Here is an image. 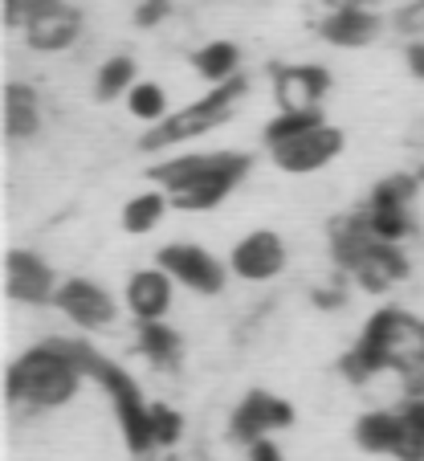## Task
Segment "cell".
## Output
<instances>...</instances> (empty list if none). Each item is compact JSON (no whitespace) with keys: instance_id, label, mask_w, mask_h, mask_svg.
Segmentation results:
<instances>
[{"instance_id":"cell-1","label":"cell","mask_w":424,"mask_h":461,"mask_svg":"<svg viewBox=\"0 0 424 461\" xmlns=\"http://www.w3.org/2000/svg\"><path fill=\"white\" fill-rule=\"evenodd\" d=\"M249 172V156L241 151H208V156H176L151 167V180L164 188V196L176 209L204 212L217 209L229 192L245 180Z\"/></svg>"},{"instance_id":"cell-2","label":"cell","mask_w":424,"mask_h":461,"mask_svg":"<svg viewBox=\"0 0 424 461\" xmlns=\"http://www.w3.org/2000/svg\"><path fill=\"white\" fill-rule=\"evenodd\" d=\"M82 375L86 372L78 367V359L61 348V339H50L41 348L25 351L9 367V401L29 404V409H58V404L74 401Z\"/></svg>"},{"instance_id":"cell-3","label":"cell","mask_w":424,"mask_h":461,"mask_svg":"<svg viewBox=\"0 0 424 461\" xmlns=\"http://www.w3.org/2000/svg\"><path fill=\"white\" fill-rule=\"evenodd\" d=\"M241 95H245V78H233V82H225V86L208 90V95L200 98V103H192L188 111L167 114L159 127H151L148 135H143V151L176 148V143H188V140H196V135H204V131L221 127Z\"/></svg>"},{"instance_id":"cell-4","label":"cell","mask_w":424,"mask_h":461,"mask_svg":"<svg viewBox=\"0 0 424 461\" xmlns=\"http://www.w3.org/2000/svg\"><path fill=\"white\" fill-rule=\"evenodd\" d=\"M159 270L172 282L188 286L192 294H221L225 290V266L200 245H184V241L164 245L159 249Z\"/></svg>"},{"instance_id":"cell-5","label":"cell","mask_w":424,"mask_h":461,"mask_svg":"<svg viewBox=\"0 0 424 461\" xmlns=\"http://www.w3.org/2000/svg\"><path fill=\"white\" fill-rule=\"evenodd\" d=\"M338 151H343V131L330 127V122H322V127H314V131H306V135H298V140L274 148V164L282 167V172L306 176V172L327 167Z\"/></svg>"},{"instance_id":"cell-6","label":"cell","mask_w":424,"mask_h":461,"mask_svg":"<svg viewBox=\"0 0 424 461\" xmlns=\"http://www.w3.org/2000/svg\"><path fill=\"white\" fill-rule=\"evenodd\" d=\"M78 33H82V13L61 5V0H41L25 21V41L45 53L69 50L78 41Z\"/></svg>"},{"instance_id":"cell-7","label":"cell","mask_w":424,"mask_h":461,"mask_svg":"<svg viewBox=\"0 0 424 461\" xmlns=\"http://www.w3.org/2000/svg\"><path fill=\"white\" fill-rule=\"evenodd\" d=\"M53 306L61 314H69V322L86 327V331H98V327L114 322V298L90 278H66L58 286V294H53Z\"/></svg>"},{"instance_id":"cell-8","label":"cell","mask_w":424,"mask_h":461,"mask_svg":"<svg viewBox=\"0 0 424 461\" xmlns=\"http://www.w3.org/2000/svg\"><path fill=\"white\" fill-rule=\"evenodd\" d=\"M229 266H233V274L245 278V282H269V278H277V274L286 270V245H282L277 233L257 229V233L241 237V241L233 245Z\"/></svg>"},{"instance_id":"cell-9","label":"cell","mask_w":424,"mask_h":461,"mask_svg":"<svg viewBox=\"0 0 424 461\" xmlns=\"http://www.w3.org/2000/svg\"><path fill=\"white\" fill-rule=\"evenodd\" d=\"M277 106L294 114H322V98L330 90V74L319 66H282L274 74Z\"/></svg>"},{"instance_id":"cell-10","label":"cell","mask_w":424,"mask_h":461,"mask_svg":"<svg viewBox=\"0 0 424 461\" xmlns=\"http://www.w3.org/2000/svg\"><path fill=\"white\" fill-rule=\"evenodd\" d=\"M290 420H294V412H290L286 401H277V396H269V392H249L241 404H237L233 412V437L245 445H257L266 441L274 429H286Z\"/></svg>"},{"instance_id":"cell-11","label":"cell","mask_w":424,"mask_h":461,"mask_svg":"<svg viewBox=\"0 0 424 461\" xmlns=\"http://www.w3.org/2000/svg\"><path fill=\"white\" fill-rule=\"evenodd\" d=\"M5 278H9V298L17 303H53L61 282H53V270L45 266L37 253L25 249H13L9 253V266H5Z\"/></svg>"},{"instance_id":"cell-12","label":"cell","mask_w":424,"mask_h":461,"mask_svg":"<svg viewBox=\"0 0 424 461\" xmlns=\"http://www.w3.org/2000/svg\"><path fill=\"white\" fill-rule=\"evenodd\" d=\"M172 294H176V286L159 266L156 270L131 274V282H127V306L139 319V327L143 322H164V314L172 311Z\"/></svg>"},{"instance_id":"cell-13","label":"cell","mask_w":424,"mask_h":461,"mask_svg":"<svg viewBox=\"0 0 424 461\" xmlns=\"http://www.w3.org/2000/svg\"><path fill=\"white\" fill-rule=\"evenodd\" d=\"M319 33L327 37L330 45L356 50V45H367L375 33H380V21H375L372 9H359V5H335V9L322 17Z\"/></svg>"},{"instance_id":"cell-14","label":"cell","mask_w":424,"mask_h":461,"mask_svg":"<svg viewBox=\"0 0 424 461\" xmlns=\"http://www.w3.org/2000/svg\"><path fill=\"white\" fill-rule=\"evenodd\" d=\"M408 274V261L404 253H400V245H367V253L359 258V266L351 270V278L364 282V290H372V294H380V290L396 286L400 278Z\"/></svg>"},{"instance_id":"cell-15","label":"cell","mask_w":424,"mask_h":461,"mask_svg":"<svg viewBox=\"0 0 424 461\" xmlns=\"http://www.w3.org/2000/svg\"><path fill=\"white\" fill-rule=\"evenodd\" d=\"M37 127H41V103L29 86L13 82L5 90V131H9V140H29V135H37Z\"/></svg>"},{"instance_id":"cell-16","label":"cell","mask_w":424,"mask_h":461,"mask_svg":"<svg viewBox=\"0 0 424 461\" xmlns=\"http://www.w3.org/2000/svg\"><path fill=\"white\" fill-rule=\"evenodd\" d=\"M192 66H196V74L204 82H212V86H225V82L241 78V50H237L233 41H208L196 50V58H192Z\"/></svg>"},{"instance_id":"cell-17","label":"cell","mask_w":424,"mask_h":461,"mask_svg":"<svg viewBox=\"0 0 424 461\" xmlns=\"http://www.w3.org/2000/svg\"><path fill=\"white\" fill-rule=\"evenodd\" d=\"M356 441L364 445L367 453H392L396 457L400 449V417L396 412H367L356 425Z\"/></svg>"},{"instance_id":"cell-18","label":"cell","mask_w":424,"mask_h":461,"mask_svg":"<svg viewBox=\"0 0 424 461\" xmlns=\"http://www.w3.org/2000/svg\"><path fill=\"white\" fill-rule=\"evenodd\" d=\"M400 417V461H424V396H408L396 409Z\"/></svg>"},{"instance_id":"cell-19","label":"cell","mask_w":424,"mask_h":461,"mask_svg":"<svg viewBox=\"0 0 424 461\" xmlns=\"http://www.w3.org/2000/svg\"><path fill=\"white\" fill-rule=\"evenodd\" d=\"M364 229L375 245H400L412 233V212L408 209H367Z\"/></svg>"},{"instance_id":"cell-20","label":"cell","mask_w":424,"mask_h":461,"mask_svg":"<svg viewBox=\"0 0 424 461\" xmlns=\"http://www.w3.org/2000/svg\"><path fill=\"white\" fill-rule=\"evenodd\" d=\"M139 348L156 367H176L180 359V335L167 327V322H143L139 327Z\"/></svg>"},{"instance_id":"cell-21","label":"cell","mask_w":424,"mask_h":461,"mask_svg":"<svg viewBox=\"0 0 424 461\" xmlns=\"http://www.w3.org/2000/svg\"><path fill=\"white\" fill-rule=\"evenodd\" d=\"M167 196L164 192H139L135 201H127V209H122V229L127 233H151V229L164 221V212H167Z\"/></svg>"},{"instance_id":"cell-22","label":"cell","mask_w":424,"mask_h":461,"mask_svg":"<svg viewBox=\"0 0 424 461\" xmlns=\"http://www.w3.org/2000/svg\"><path fill=\"white\" fill-rule=\"evenodd\" d=\"M127 106H131L135 119L151 122V127H159V122L167 119V95H164L159 82H135L131 95H127Z\"/></svg>"},{"instance_id":"cell-23","label":"cell","mask_w":424,"mask_h":461,"mask_svg":"<svg viewBox=\"0 0 424 461\" xmlns=\"http://www.w3.org/2000/svg\"><path fill=\"white\" fill-rule=\"evenodd\" d=\"M135 61L131 58H111L103 61V70H98V82H95V95L103 98V103H111V98L119 95H131V86H135Z\"/></svg>"},{"instance_id":"cell-24","label":"cell","mask_w":424,"mask_h":461,"mask_svg":"<svg viewBox=\"0 0 424 461\" xmlns=\"http://www.w3.org/2000/svg\"><path fill=\"white\" fill-rule=\"evenodd\" d=\"M416 196V176H383L380 184L372 188V201H367V209H408Z\"/></svg>"},{"instance_id":"cell-25","label":"cell","mask_w":424,"mask_h":461,"mask_svg":"<svg viewBox=\"0 0 424 461\" xmlns=\"http://www.w3.org/2000/svg\"><path fill=\"white\" fill-rule=\"evenodd\" d=\"M322 127V114H294V111H277L274 122H266V143L269 151L282 148V143L298 140V135H306V131Z\"/></svg>"},{"instance_id":"cell-26","label":"cell","mask_w":424,"mask_h":461,"mask_svg":"<svg viewBox=\"0 0 424 461\" xmlns=\"http://www.w3.org/2000/svg\"><path fill=\"white\" fill-rule=\"evenodd\" d=\"M184 433V420L176 409H167V404H151V437H156V445H176Z\"/></svg>"},{"instance_id":"cell-27","label":"cell","mask_w":424,"mask_h":461,"mask_svg":"<svg viewBox=\"0 0 424 461\" xmlns=\"http://www.w3.org/2000/svg\"><path fill=\"white\" fill-rule=\"evenodd\" d=\"M167 17V0H143V9L135 13L139 25H156V21Z\"/></svg>"},{"instance_id":"cell-28","label":"cell","mask_w":424,"mask_h":461,"mask_svg":"<svg viewBox=\"0 0 424 461\" xmlns=\"http://www.w3.org/2000/svg\"><path fill=\"white\" fill-rule=\"evenodd\" d=\"M249 461H286V457H282V449H277V445L266 437V441L249 445Z\"/></svg>"},{"instance_id":"cell-29","label":"cell","mask_w":424,"mask_h":461,"mask_svg":"<svg viewBox=\"0 0 424 461\" xmlns=\"http://www.w3.org/2000/svg\"><path fill=\"white\" fill-rule=\"evenodd\" d=\"M408 70H412L416 78H424V41L408 45Z\"/></svg>"}]
</instances>
